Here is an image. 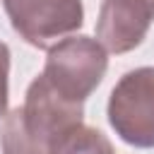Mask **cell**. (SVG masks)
Returning <instances> with one entry per match:
<instances>
[{"label": "cell", "instance_id": "cell-1", "mask_svg": "<svg viewBox=\"0 0 154 154\" xmlns=\"http://www.w3.org/2000/svg\"><path fill=\"white\" fill-rule=\"evenodd\" d=\"M84 120V103L63 99L38 75L19 108L0 120L2 154H58L63 137Z\"/></svg>", "mask_w": 154, "mask_h": 154}, {"label": "cell", "instance_id": "cell-2", "mask_svg": "<svg viewBox=\"0 0 154 154\" xmlns=\"http://www.w3.org/2000/svg\"><path fill=\"white\" fill-rule=\"evenodd\" d=\"M108 70L106 48L84 34H70L48 48L43 79L67 101L84 103Z\"/></svg>", "mask_w": 154, "mask_h": 154}, {"label": "cell", "instance_id": "cell-3", "mask_svg": "<svg viewBox=\"0 0 154 154\" xmlns=\"http://www.w3.org/2000/svg\"><path fill=\"white\" fill-rule=\"evenodd\" d=\"M108 123L116 135L137 149H154V67L125 72L108 96Z\"/></svg>", "mask_w": 154, "mask_h": 154}, {"label": "cell", "instance_id": "cell-4", "mask_svg": "<svg viewBox=\"0 0 154 154\" xmlns=\"http://www.w3.org/2000/svg\"><path fill=\"white\" fill-rule=\"evenodd\" d=\"M12 29L34 48H51L84 24L82 0H2Z\"/></svg>", "mask_w": 154, "mask_h": 154}, {"label": "cell", "instance_id": "cell-5", "mask_svg": "<svg viewBox=\"0 0 154 154\" xmlns=\"http://www.w3.org/2000/svg\"><path fill=\"white\" fill-rule=\"evenodd\" d=\"M154 22V7L147 0H103L96 19V41L108 53L137 48Z\"/></svg>", "mask_w": 154, "mask_h": 154}, {"label": "cell", "instance_id": "cell-6", "mask_svg": "<svg viewBox=\"0 0 154 154\" xmlns=\"http://www.w3.org/2000/svg\"><path fill=\"white\" fill-rule=\"evenodd\" d=\"M58 154H116V149L101 130L79 123L63 137Z\"/></svg>", "mask_w": 154, "mask_h": 154}, {"label": "cell", "instance_id": "cell-7", "mask_svg": "<svg viewBox=\"0 0 154 154\" xmlns=\"http://www.w3.org/2000/svg\"><path fill=\"white\" fill-rule=\"evenodd\" d=\"M10 48L5 41H0V120L7 113V101H10Z\"/></svg>", "mask_w": 154, "mask_h": 154}, {"label": "cell", "instance_id": "cell-8", "mask_svg": "<svg viewBox=\"0 0 154 154\" xmlns=\"http://www.w3.org/2000/svg\"><path fill=\"white\" fill-rule=\"evenodd\" d=\"M147 2H149V5H152V7H154V0H147Z\"/></svg>", "mask_w": 154, "mask_h": 154}]
</instances>
